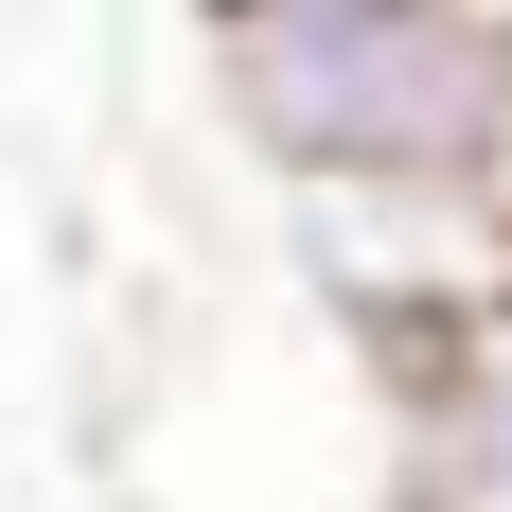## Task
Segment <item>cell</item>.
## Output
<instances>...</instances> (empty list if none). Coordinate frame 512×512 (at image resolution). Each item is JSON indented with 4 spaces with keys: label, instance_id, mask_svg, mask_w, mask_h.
Instances as JSON below:
<instances>
[{
    "label": "cell",
    "instance_id": "7a4b0ae2",
    "mask_svg": "<svg viewBox=\"0 0 512 512\" xmlns=\"http://www.w3.org/2000/svg\"><path fill=\"white\" fill-rule=\"evenodd\" d=\"M283 248L318 265L336 318L424 336L477 283H512V177H283Z\"/></svg>",
    "mask_w": 512,
    "mask_h": 512
},
{
    "label": "cell",
    "instance_id": "277c9868",
    "mask_svg": "<svg viewBox=\"0 0 512 512\" xmlns=\"http://www.w3.org/2000/svg\"><path fill=\"white\" fill-rule=\"evenodd\" d=\"M495 18H512V0H495Z\"/></svg>",
    "mask_w": 512,
    "mask_h": 512
},
{
    "label": "cell",
    "instance_id": "6da1fadb",
    "mask_svg": "<svg viewBox=\"0 0 512 512\" xmlns=\"http://www.w3.org/2000/svg\"><path fill=\"white\" fill-rule=\"evenodd\" d=\"M195 71L265 177H512L495 0H195Z\"/></svg>",
    "mask_w": 512,
    "mask_h": 512
},
{
    "label": "cell",
    "instance_id": "3957f363",
    "mask_svg": "<svg viewBox=\"0 0 512 512\" xmlns=\"http://www.w3.org/2000/svg\"><path fill=\"white\" fill-rule=\"evenodd\" d=\"M371 354H389V512H512V283Z\"/></svg>",
    "mask_w": 512,
    "mask_h": 512
}]
</instances>
